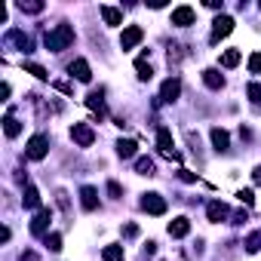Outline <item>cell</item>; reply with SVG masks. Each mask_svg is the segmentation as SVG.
<instances>
[{
  "mask_svg": "<svg viewBox=\"0 0 261 261\" xmlns=\"http://www.w3.org/2000/svg\"><path fill=\"white\" fill-rule=\"evenodd\" d=\"M74 43V28L71 25H56L53 31H46V37H43V46L49 49V53H62V49H68Z\"/></svg>",
  "mask_w": 261,
  "mask_h": 261,
  "instance_id": "1",
  "label": "cell"
},
{
  "mask_svg": "<svg viewBox=\"0 0 261 261\" xmlns=\"http://www.w3.org/2000/svg\"><path fill=\"white\" fill-rule=\"evenodd\" d=\"M157 151H160L163 157L175 160V163L181 160V154H178V151H175V145H172V133H169L166 126H160V129H157Z\"/></svg>",
  "mask_w": 261,
  "mask_h": 261,
  "instance_id": "2",
  "label": "cell"
},
{
  "mask_svg": "<svg viewBox=\"0 0 261 261\" xmlns=\"http://www.w3.org/2000/svg\"><path fill=\"white\" fill-rule=\"evenodd\" d=\"M71 139H74L80 148H92L95 133H92V126H89V123H74V126H71Z\"/></svg>",
  "mask_w": 261,
  "mask_h": 261,
  "instance_id": "3",
  "label": "cell"
},
{
  "mask_svg": "<svg viewBox=\"0 0 261 261\" xmlns=\"http://www.w3.org/2000/svg\"><path fill=\"white\" fill-rule=\"evenodd\" d=\"M46 151H49V139H46V136H31V142H28V148H25V157H28V160H43Z\"/></svg>",
  "mask_w": 261,
  "mask_h": 261,
  "instance_id": "4",
  "label": "cell"
},
{
  "mask_svg": "<svg viewBox=\"0 0 261 261\" xmlns=\"http://www.w3.org/2000/svg\"><path fill=\"white\" fill-rule=\"evenodd\" d=\"M230 31H233V19H230V16H218V19L212 22V34H209V40H212V43H218V40H221V37H227Z\"/></svg>",
  "mask_w": 261,
  "mask_h": 261,
  "instance_id": "5",
  "label": "cell"
},
{
  "mask_svg": "<svg viewBox=\"0 0 261 261\" xmlns=\"http://www.w3.org/2000/svg\"><path fill=\"white\" fill-rule=\"evenodd\" d=\"M49 221H53V212H49V209H37V212H34V221H31V233H34V237H46Z\"/></svg>",
  "mask_w": 261,
  "mask_h": 261,
  "instance_id": "6",
  "label": "cell"
},
{
  "mask_svg": "<svg viewBox=\"0 0 261 261\" xmlns=\"http://www.w3.org/2000/svg\"><path fill=\"white\" fill-rule=\"evenodd\" d=\"M142 37H145V31H142L139 25H129V28H123V34H120V46H123V49H133V46L142 43Z\"/></svg>",
  "mask_w": 261,
  "mask_h": 261,
  "instance_id": "7",
  "label": "cell"
},
{
  "mask_svg": "<svg viewBox=\"0 0 261 261\" xmlns=\"http://www.w3.org/2000/svg\"><path fill=\"white\" fill-rule=\"evenodd\" d=\"M4 40H7V43H13V46H19L22 53H31V46H34V40H31L25 31H19V28H10Z\"/></svg>",
  "mask_w": 261,
  "mask_h": 261,
  "instance_id": "8",
  "label": "cell"
},
{
  "mask_svg": "<svg viewBox=\"0 0 261 261\" xmlns=\"http://www.w3.org/2000/svg\"><path fill=\"white\" fill-rule=\"evenodd\" d=\"M142 209H145L148 215H163V212H166V200H163L160 194H145V197H142Z\"/></svg>",
  "mask_w": 261,
  "mask_h": 261,
  "instance_id": "9",
  "label": "cell"
},
{
  "mask_svg": "<svg viewBox=\"0 0 261 261\" xmlns=\"http://www.w3.org/2000/svg\"><path fill=\"white\" fill-rule=\"evenodd\" d=\"M68 71H71V77H77L80 83H89V80H92V68H89L86 59H74V62L68 65Z\"/></svg>",
  "mask_w": 261,
  "mask_h": 261,
  "instance_id": "10",
  "label": "cell"
},
{
  "mask_svg": "<svg viewBox=\"0 0 261 261\" xmlns=\"http://www.w3.org/2000/svg\"><path fill=\"white\" fill-rule=\"evenodd\" d=\"M178 95H181V80H178V77L163 80V86H160V101H175Z\"/></svg>",
  "mask_w": 261,
  "mask_h": 261,
  "instance_id": "11",
  "label": "cell"
},
{
  "mask_svg": "<svg viewBox=\"0 0 261 261\" xmlns=\"http://www.w3.org/2000/svg\"><path fill=\"white\" fill-rule=\"evenodd\" d=\"M212 148L218 151V154H227V148H230V136H227V129H221V126H212Z\"/></svg>",
  "mask_w": 261,
  "mask_h": 261,
  "instance_id": "12",
  "label": "cell"
},
{
  "mask_svg": "<svg viewBox=\"0 0 261 261\" xmlns=\"http://www.w3.org/2000/svg\"><path fill=\"white\" fill-rule=\"evenodd\" d=\"M206 215H209V221H224V218H230V209H227V203H221V200H212L209 206H206Z\"/></svg>",
  "mask_w": 261,
  "mask_h": 261,
  "instance_id": "13",
  "label": "cell"
},
{
  "mask_svg": "<svg viewBox=\"0 0 261 261\" xmlns=\"http://www.w3.org/2000/svg\"><path fill=\"white\" fill-rule=\"evenodd\" d=\"M194 10L191 7H175L172 10V25H178V28H188V25H194Z\"/></svg>",
  "mask_w": 261,
  "mask_h": 261,
  "instance_id": "14",
  "label": "cell"
},
{
  "mask_svg": "<svg viewBox=\"0 0 261 261\" xmlns=\"http://www.w3.org/2000/svg\"><path fill=\"white\" fill-rule=\"evenodd\" d=\"M188 233H191V218L178 215V218H172V221H169V237L181 240V237H188Z\"/></svg>",
  "mask_w": 261,
  "mask_h": 261,
  "instance_id": "15",
  "label": "cell"
},
{
  "mask_svg": "<svg viewBox=\"0 0 261 261\" xmlns=\"http://www.w3.org/2000/svg\"><path fill=\"white\" fill-rule=\"evenodd\" d=\"M86 108H89V111H95V114H98V120H101V117H105V89L89 92V95H86Z\"/></svg>",
  "mask_w": 261,
  "mask_h": 261,
  "instance_id": "16",
  "label": "cell"
},
{
  "mask_svg": "<svg viewBox=\"0 0 261 261\" xmlns=\"http://www.w3.org/2000/svg\"><path fill=\"white\" fill-rule=\"evenodd\" d=\"M80 203H83V209H86V212H95V209H98V191H95V188H89V185H86V188H80Z\"/></svg>",
  "mask_w": 261,
  "mask_h": 261,
  "instance_id": "17",
  "label": "cell"
},
{
  "mask_svg": "<svg viewBox=\"0 0 261 261\" xmlns=\"http://www.w3.org/2000/svg\"><path fill=\"white\" fill-rule=\"evenodd\" d=\"M22 206H25V209H34V212H37V209H43V206H40V191H37L34 185H28V188H25Z\"/></svg>",
  "mask_w": 261,
  "mask_h": 261,
  "instance_id": "18",
  "label": "cell"
},
{
  "mask_svg": "<svg viewBox=\"0 0 261 261\" xmlns=\"http://www.w3.org/2000/svg\"><path fill=\"white\" fill-rule=\"evenodd\" d=\"M203 83H206L209 89H221V86H224V77H221L218 68H206V71H203Z\"/></svg>",
  "mask_w": 261,
  "mask_h": 261,
  "instance_id": "19",
  "label": "cell"
},
{
  "mask_svg": "<svg viewBox=\"0 0 261 261\" xmlns=\"http://www.w3.org/2000/svg\"><path fill=\"white\" fill-rule=\"evenodd\" d=\"M136 74H139V80H151V77H154V68H151V62H148V53L136 59Z\"/></svg>",
  "mask_w": 261,
  "mask_h": 261,
  "instance_id": "20",
  "label": "cell"
},
{
  "mask_svg": "<svg viewBox=\"0 0 261 261\" xmlns=\"http://www.w3.org/2000/svg\"><path fill=\"white\" fill-rule=\"evenodd\" d=\"M136 151H139V145H136L133 139H120V142H117V154H120L123 160H129V157H136Z\"/></svg>",
  "mask_w": 261,
  "mask_h": 261,
  "instance_id": "21",
  "label": "cell"
},
{
  "mask_svg": "<svg viewBox=\"0 0 261 261\" xmlns=\"http://www.w3.org/2000/svg\"><path fill=\"white\" fill-rule=\"evenodd\" d=\"M4 133H7V139H16V136L22 133V123H19L13 114H7V117H4Z\"/></svg>",
  "mask_w": 261,
  "mask_h": 261,
  "instance_id": "22",
  "label": "cell"
},
{
  "mask_svg": "<svg viewBox=\"0 0 261 261\" xmlns=\"http://www.w3.org/2000/svg\"><path fill=\"white\" fill-rule=\"evenodd\" d=\"M98 13H101L105 25H120V22H123V13L114 10V7H98Z\"/></svg>",
  "mask_w": 261,
  "mask_h": 261,
  "instance_id": "23",
  "label": "cell"
},
{
  "mask_svg": "<svg viewBox=\"0 0 261 261\" xmlns=\"http://www.w3.org/2000/svg\"><path fill=\"white\" fill-rule=\"evenodd\" d=\"M101 258H105V261H123L126 252H123V246L114 243V246H105V249H101Z\"/></svg>",
  "mask_w": 261,
  "mask_h": 261,
  "instance_id": "24",
  "label": "cell"
},
{
  "mask_svg": "<svg viewBox=\"0 0 261 261\" xmlns=\"http://www.w3.org/2000/svg\"><path fill=\"white\" fill-rule=\"evenodd\" d=\"M240 59H243L240 49H224V53H221V65H224V68H237Z\"/></svg>",
  "mask_w": 261,
  "mask_h": 261,
  "instance_id": "25",
  "label": "cell"
},
{
  "mask_svg": "<svg viewBox=\"0 0 261 261\" xmlns=\"http://www.w3.org/2000/svg\"><path fill=\"white\" fill-rule=\"evenodd\" d=\"M136 172L151 178V175H154V160H151V157H139V160H136Z\"/></svg>",
  "mask_w": 261,
  "mask_h": 261,
  "instance_id": "26",
  "label": "cell"
},
{
  "mask_svg": "<svg viewBox=\"0 0 261 261\" xmlns=\"http://www.w3.org/2000/svg\"><path fill=\"white\" fill-rule=\"evenodd\" d=\"M243 246H246V252H258V249H261V230H252Z\"/></svg>",
  "mask_w": 261,
  "mask_h": 261,
  "instance_id": "27",
  "label": "cell"
},
{
  "mask_svg": "<svg viewBox=\"0 0 261 261\" xmlns=\"http://www.w3.org/2000/svg\"><path fill=\"white\" fill-rule=\"evenodd\" d=\"M25 71H28V74H34L37 80H49V74H46V71H43L37 62H25Z\"/></svg>",
  "mask_w": 261,
  "mask_h": 261,
  "instance_id": "28",
  "label": "cell"
},
{
  "mask_svg": "<svg viewBox=\"0 0 261 261\" xmlns=\"http://www.w3.org/2000/svg\"><path fill=\"white\" fill-rule=\"evenodd\" d=\"M19 10H22V13H31V16H37V13H43V4H40V0H31V4H25V0H22V4H19Z\"/></svg>",
  "mask_w": 261,
  "mask_h": 261,
  "instance_id": "29",
  "label": "cell"
},
{
  "mask_svg": "<svg viewBox=\"0 0 261 261\" xmlns=\"http://www.w3.org/2000/svg\"><path fill=\"white\" fill-rule=\"evenodd\" d=\"M237 197H240V203H243L246 209H252V206H255V194H252V191H240Z\"/></svg>",
  "mask_w": 261,
  "mask_h": 261,
  "instance_id": "30",
  "label": "cell"
},
{
  "mask_svg": "<svg viewBox=\"0 0 261 261\" xmlns=\"http://www.w3.org/2000/svg\"><path fill=\"white\" fill-rule=\"evenodd\" d=\"M46 246H49V252H59L62 249V237L59 233H46Z\"/></svg>",
  "mask_w": 261,
  "mask_h": 261,
  "instance_id": "31",
  "label": "cell"
},
{
  "mask_svg": "<svg viewBox=\"0 0 261 261\" xmlns=\"http://www.w3.org/2000/svg\"><path fill=\"white\" fill-rule=\"evenodd\" d=\"M246 95H249L252 101H261V83H249V86H246Z\"/></svg>",
  "mask_w": 261,
  "mask_h": 261,
  "instance_id": "32",
  "label": "cell"
},
{
  "mask_svg": "<svg viewBox=\"0 0 261 261\" xmlns=\"http://www.w3.org/2000/svg\"><path fill=\"white\" fill-rule=\"evenodd\" d=\"M249 71L252 74H261V53H252L249 56Z\"/></svg>",
  "mask_w": 261,
  "mask_h": 261,
  "instance_id": "33",
  "label": "cell"
},
{
  "mask_svg": "<svg viewBox=\"0 0 261 261\" xmlns=\"http://www.w3.org/2000/svg\"><path fill=\"white\" fill-rule=\"evenodd\" d=\"M108 194H111L114 200H120V197H123V188H120L117 181H108Z\"/></svg>",
  "mask_w": 261,
  "mask_h": 261,
  "instance_id": "34",
  "label": "cell"
},
{
  "mask_svg": "<svg viewBox=\"0 0 261 261\" xmlns=\"http://www.w3.org/2000/svg\"><path fill=\"white\" fill-rule=\"evenodd\" d=\"M53 86H56V89H59V92H68V95H71V92H74V86H71V83H68V80H56V83H53Z\"/></svg>",
  "mask_w": 261,
  "mask_h": 261,
  "instance_id": "35",
  "label": "cell"
},
{
  "mask_svg": "<svg viewBox=\"0 0 261 261\" xmlns=\"http://www.w3.org/2000/svg\"><path fill=\"white\" fill-rule=\"evenodd\" d=\"M19 261H40V255H37L34 249H25V252L19 255Z\"/></svg>",
  "mask_w": 261,
  "mask_h": 261,
  "instance_id": "36",
  "label": "cell"
},
{
  "mask_svg": "<svg viewBox=\"0 0 261 261\" xmlns=\"http://www.w3.org/2000/svg\"><path fill=\"white\" fill-rule=\"evenodd\" d=\"M178 178H181V181H188V185H194V181H197V175H194V172H188V169H178Z\"/></svg>",
  "mask_w": 261,
  "mask_h": 261,
  "instance_id": "37",
  "label": "cell"
},
{
  "mask_svg": "<svg viewBox=\"0 0 261 261\" xmlns=\"http://www.w3.org/2000/svg\"><path fill=\"white\" fill-rule=\"evenodd\" d=\"M56 200H59V206H62V209H68V194H65V191H59V194H56Z\"/></svg>",
  "mask_w": 261,
  "mask_h": 261,
  "instance_id": "38",
  "label": "cell"
},
{
  "mask_svg": "<svg viewBox=\"0 0 261 261\" xmlns=\"http://www.w3.org/2000/svg\"><path fill=\"white\" fill-rule=\"evenodd\" d=\"M123 233H126V237H139V227H136V224H126Z\"/></svg>",
  "mask_w": 261,
  "mask_h": 261,
  "instance_id": "39",
  "label": "cell"
},
{
  "mask_svg": "<svg viewBox=\"0 0 261 261\" xmlns=\"http://www.w3.org/2000/svg\"><path fill=\"white\" fill-rule=\"evenodd\" d=\"M230 221H233V224H243V221H246V212H233Z\"/></svg>",
  "mask_w": 261,
  "mask_h": 261,
  "instance_id": "40",
  "label": "cell"
},
{
  "mask_svg": "<svg viewBox=\"0 0 261 261\" xmlns=\"http://www.w3.org/2000/svg\"><path fill=\"white\" fill-rule=\"evenodd\" d=\"M252 181H255V185H261V166H255V169H252Z\"/></svg>",
  "mask_w": 261,
  "mask_h": 261,
  "instance_id": "41",
  "label": "cell"
}]
</instances>
